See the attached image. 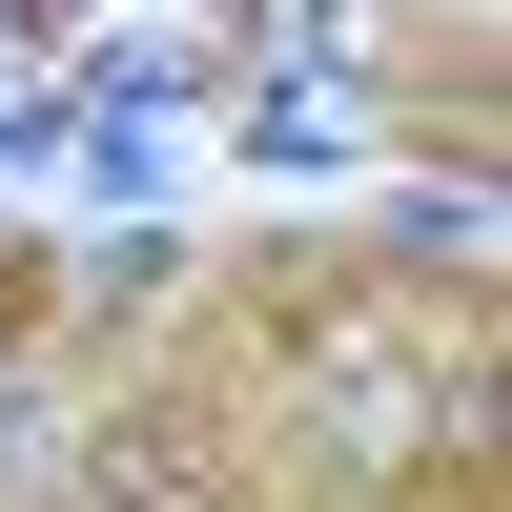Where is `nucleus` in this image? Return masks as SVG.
Wrapping results in <instances>:
<instances>
[{"label": "nucleus", "instance_id": "1", "mask_svg": "<svg viewBox=\"0 0 512 512\" xmlns=\"http://www.w3.org/2000/svg\"><path fill=\"white\" fill-rule=\"evenodd\" d=\"M246 144H267V164H328V144H349V82H267V103H246Z\"/></svg>", "mask_w": 512, "mask_h": 512}, {"label": "nucleus", "instance_id": "2", "mask_svg": "<svg viewBox=\"0 0 512 512\" xmlns=\"http://www.w3.org/2000/svg\"><path fill=\"white\" fill-rule=\"evenodd\" d=\"M0 41H21V0H0Z\"/></svg>", "mask_w": 512, "mask_h": 512}, {"label": "nucleus", "instance_id": "3", "mask_svg": "<svg viewBox=\"0 0 512 512\" xmlns=\"http://www.w3.org/2000/svg\"><path fill=\"white\" fill-rule=\"evenodd\" d=\"M0 451H21V410H0Z\"/></svg>", "mask_w": 512, "mask_h": 512}]
</instances>
